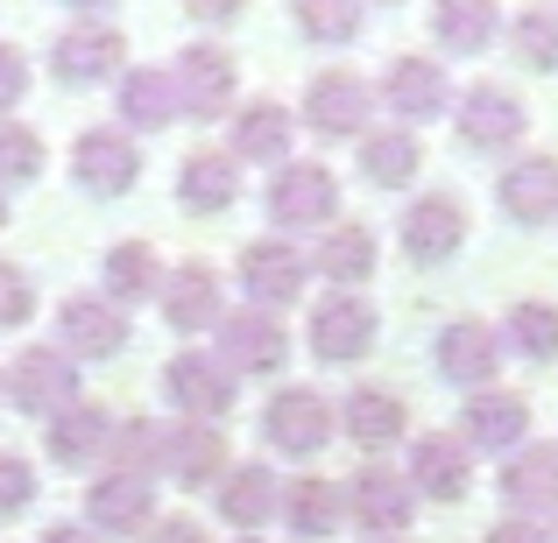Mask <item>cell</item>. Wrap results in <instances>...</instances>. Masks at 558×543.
I'll use <instances>...</instances> for the list:
<instances>
[{
	"mask_svg": "<svg viewBox=\"0 0 558 543\" xmlns=\"http://www.w3.org/2000/svg\"><path fill=\"white\" fill-rule=\"evenodd\" d=\"M43 177V135L22 121H0V190H22Z\"/></svg>",
	"mask_w": 558,
	"mask_h": 543,
	"instance_id": "39",
	"label": "cell"
},
{
	"mask_svg": "<svg viewBox=\"0 0 558 543\" xmlns=\"http://www.w3.org/2000/svg\"><path fill=\"white\" fill-rule=\"evenodd\" d=\"M502 502L517 508V516H551L558 508V445L551 437H531L523 452H509L502 466Z\"/></svg>",
	"mask_w": 558,
	"mask_h": 543,
	"instance_id": "25",
	"label": "cell"
},
{
	"mask_svg": "<svg viewBox=\"0 0 558 543\" xmlns=\"http://www.w3.org/2000/svg\"><path fill=\"white\" fill-rule=\"evenodd\" d=\"M43 543H107V536L85 530V522H50V530H43Z\"/></svg>",
	"mask_w": 558,
	"mask_h": 543,
	"instance_id": "46",
	"label": "cell"
},
{
	"mask_svg": "<svg viewBox=\"0 0 558 543\" xmlns=\"http://www.w3.org/2000/svg\"><path fill=\"white\" fill-rule=\"evenodd\" d=\"M36 502V466L22 452H0V516H22Z\"/></svg>",
	"mask_w": 558,
	"mask_h": 543,
	"instance_id": "41",
	"label": "cell"
},
{
	"mask_svg": "<svg viewBox=\"0 0 558 543\" xmlns=\"http://www.w3.org/2000/svg\"><path fill=\"white\" fill-rule=\"evenodd\" d=\"M403 480H410L417 502H466V488H474V452L446 431H424V437H410Z\"/></svg>",
	"mask_w": 558,
	"mask_h": 543,
	"instance_id": "17",
	"label": "cell"
},
{
	"mask_svg": "<svg viewBox=\"0 0 558 543\" xmlns=\"http://www.w3.org/2000/svg\"><path fill=\"white\" fill-rule=\"evenodd\" d=\"M113 423H121L113 409H99V403H85V395H78L71 409H57V417H50V459L57 466H99L113 452Z\"/></svg>",
	"mask_w": 558,
	"mask_h": 543,
	"instance_id": "27",
	"label": "cell"
},
{
	"mask_svg": "<svg viewBox=\"0 0 558 543\" xmlns=\"http://www.w3.org/2000/svg\"><path fill=\"white\" fill-rule=\"evenodd\" d=\"M163 403L178 409L184 423H219V417H233V374L213 354L184 346V354H170V367H163Z\"/></svg>",
	"mask_w": 558,
	"mask_h": 543,
	"instance_id": "9",
	"label": "cell"
},
{
	"mask_svg": "<svg viewBox=\"0 0 558 543\" xmlns=\"http://www.w3.org/2000/svg\"><path fill=\"white\" fill-rule=\"evenodd\" d=\"M432 42L438 50H452V57H481L495 36H502V0H432Z\"/></svg>",
	"mask_w": 558,
	"mask_h": 543,
	"instance_id": "28",
	"label": "cell"
},
{
	"mask_svg": "<svg viewBox=\"0 0 558 543\" xmlns=\"http://www.w3.org/2000/svg\"><path fill=\"white\" fill-rule=\"evenodd\" d=\"M241 543H255V536H241Z\"/></svg>",
	"mask_w": 558,
	"mask_h": 543,
	"instance_id": "52",
	"label": "cell"
},
{
	"mask_svg": "<svg viewBox=\"0 0 558 543\" xmlns=\"http://www.w3.org/2000/svg\"><path fill=\"white\" fill-rule=\"evenodd\" d=\"M0 381H8V403L22 409V417H36V423H50L57 409L78 403V360L57 354V346H22Z\"/></svg>",
	"mask_w": 558,
	"mask_h": 543,
	"instance_id": "1",
	"label": "cell"
},
{
	"mask_svg": "<svg viewBox=\"0 0 558 543\" xmlns=\"http://www.w3.org/2000/svg\"><path fill=\"white\" fill-rule=\"evenodd\" d=\"M213 360L227 367L233 381H241V374H283V367H290V332L276 325L269 311H227V318H219Z\"/></svg>",
	"mask_w": 558,
	"mask_h": 543,
	"instance_id": "13",
	"label": "cell"
},
{
	"mask_svg": "<svg viewBox=\"0 0 558 543\" xmlns=\"http://www.w3.org/2000/svg\"><path fill=\"white\" fill-rule=\"evenodd\" d=\"M290 149H298V113L283 107V99H247L241 113H233V163H262V170H283Z\"/></svg>",
	"mask_w": 558,
	"mask_h": 543,
	"instance_id": "22",
	"label": "cell"
},
{
	"mask_svg": "<svg viewBox=\"0 0 558 543\" xmlns=\"http://www.w3.org/2000/svg\"><path fill=\"white\" fill-rule=\"evenodd\" d=\"M502 340L517 346L523 360L551 367V360H558V304H545V297H523V304H509V325H502Z\"/></svg>",
	"mask_w": 558,
	"mask_h": 543,
	"instance_id": "36",
	"label": "cell"
},
{
	"mask_svg": "<svg viewBox=\"0 0 558 543\" xmlns=\"http://www.w3.org/2000/svg\"><path fill=\"white\" fill-rule=\"evenodd\" d=\"M417 170H424V141L410 135V127H368L361 135V177H368L375 190H403V184H417Z\"/></svg>",
	"mask_w": 558,
	"mask_h": 543,
	"instance_id": "32",
	"label": "cell"
},
{
	"mask_svg": "<svg viewBox=\"0 0 558 543\" xmlns=\"http://www.w3.org/2000/svg\"><path fill=\"white\" fill-rule=\"evenodd\" d=\"M375 332H381L375 304L354 297V289H332L326 304H312V325H304V340H312V354L326 360V367H354V360H368Z\"/></svg>",
	"mask_w": 558,
	"mask_h": 543,
	"instance_id": "7",
	"label": "cell"
},
{
	"mask_svg": "<svg viewBox=\"0 0 558 543\" xmlns=\"http://www.w3.org/2000/svg\"><path fill=\"white\" fill-rule=\"evenodd\" d=\"M452 121H460V141H466V149H517V141L531 135L523 99L502 92V85H474V92H460Z\"/></svg>",
	"mask_w": 558,
	"mask_h": 543,
	"instance_id": "21",
	"label": "cell"
},
{
	"mask_svg": "<svg viewBox=\"0 0 558 543\" xmlns=\"http://www.w3.org/2000/svg\"><path fill=\"white\" fill-rule=\"evenodd\" d=\"M495 205H502L517 226H551L558 219V156H517L495 184Z\"/></svg>",
	"mask_w": 558,
	"mask_h": 543,
	"instance_id": "24",
	"label": "cell"
},
{
	"mask_svg": "<svg viewBox=\"0 0 558 543\" xmlns=\"http://www.w3.org/2000/svg\"><path fill=\"white\" fill-rule=\"evenodd\" d=\"M396 240H403V255L417 261V269H438V261H452L466 247V205L452 198V190H432V198H417L403 212Z\"/></svg>",
	"mask_w": 558,
	"mask_h": 543,
	"instance_id": "16",
	"label": "cell"
},
{
	"mask_svg": "<svg viewBox=\"0 0 558 543\" xmlns=\"http://www.w3.org/2000/svg\"><path fill=\"white\" fill-rule=\"evenodd\" d=\"M460 445L466 452H523L531 445V403L509 388H481L460 409Z\"/></svg>",
	"mask_w": 558,
	"mask_h": 543,
	"instance_id": "20",
	"label": "cell"
},
{
	"mask_svg": "<svg viewBox=\"0 0 558 543\" xmlns=\"http://www.w3.org/2000/svg\"><path fill=\"white\" fill-rule=\"evenodd\" d=\"M551 543H558V522H551Z\"/></svg>",
	"mask_w": 558,
	"mask_h": 543,
	"instance_id": "49",
	"label": "cell"
},
{
	"mask_svg": "<svg viewBox=\"0 0 558 543\" xmlns=\"http://www.w3.org/2000/svg\"><path fill=\"white\" fill-rule=\"evenodd\" d=\"M233 283H241V297H247V311H283V304H298L304 297V283H312V255L304 247H290V240H269L262 233L255 247H241V269H233Z\"/></svg>",
	"mask_w": 558,
	"mask_h": 543,
	"instance_id": "2",
	"label": "cell"
},
{
	"mask_svg": "<svg viewBox=\"0 0 558 543\" xmlns=\"http://www.w3.org/2000/svg\"><path fill=\"white\" fill-rule=\"evenodd\" d=\"M332 431H340V409L318 388H304V381H290V388H276L269 403H262V437H269V452L312 459V452H326Z\"/></svg>",
	"mask_w": 558,
	"mask_h": 543,
	"instance_id": "3",
	"label": "cell"
},
{
	"mask_svg": "<svg viewBox=\"0 0 558 543\" xmlns=\"http://www.w3.org/2000/svg\"><path fill=\"white\" fill-rule=\"evenodd\" d=\"M233 198H241V163H233V156L191 149L178 163V205L184 212H227Z\"/></svg>",
	"mask_w": 558,
	"mask_h": 543,
	"instance_id": "31",
	"label": "cell"
},
{
	"mask_svg": "<svg viewBox=\"0 0 558 543\" xmlns=\"http://www.w3.org/2000/svg\"><path fill=\"white\" fill-rule=\"evenodd\" d=\"M213 508L233 530H269V516L283 508V488H276L269 466H227V480L213 488Z\"/></svg>",
	"mask_w": 558,
	"mask_h": 543,
	"instance_id": "30",
	"label": "cell"
},
{
	"mask_svg": "<svg viewBox=\"0 0 558 543\" xmlns=\"http://www.w3.org/2000/svg\"><path fill=\"white\" fill-rule=\"evenodd\" d=\"M290 14L312 42H354L368 22V0H290Z\"/></svg>",
	"mask_w": 558,
	"mask_h": 543,
	"instance_id": "38",
	"label": "cell"
},
{
	"mask_svg": "<svg viewBox=\"0 0 558 543\" xmlns=\"http://www.w3.org/2000/svg\"><path fill=\"white\" fill-rule=\"evenodd\" d=\"M381 107L396 113V127L438 121V113L452 107L446 64H438V57H389V71H381Z\"/></svg>",
	"mask_w": 558,
	"mask_h": 543,
	"instance_id": "18",
	"label": "cell"
},
{
	"mask_svg": "<svg viewBox=\"0 0 558 543\" xmlns=\"http://www.w3.org/2000/svg\"><path fill=\"white\" fill-rule=\"evenodd\" d=\"M481 543H551V530H537L531 516H502V522H495V530L481 536Z\"/></svg>",
	"mask_w": 558,
	"mask_h": 543,
	"instance_id": "44",
	"label": "cell"
},
{
	"mask_svg": "<svg viewBox=\"0 0 558 543\" xmlns=\"http://www.w3.org/2000/svg\"><path fill=\"white\" fill-rule=\"evenodd\" d=\"M71 14H107V8H121V0H64Z\"/></svg>",
	"mask_w": 558,
	"mask_h": 543,
	"instance_id": "47",
	"label": "cell"
},
{
	"mask_svg": "<svg viewBox=\"0 0 558 543\" xmlns=\"http://www.w3.org/2000/svg\"><path fill=\"white\" fill-rule=\"evenodd\" d=\"M262 212H269V226L283 233H304V226H332V212H340V177H332L326 163H283L262 190Z\"/></svg>",
	"mask_w": 558,
	"mask_h": 543,
	"instance_id": "5",
	"label": "cell"
},
{
	"mask_svg": "<svg viewBox=\"0 0 558 543\" xmlns=\"http://www.w3.org/2000/svg\"><path fill=\"white\" fill-rule=\"evenodd\" d=\"M340 516H347V494L332 488L326 473H304V480H290V488H283V522L298 536H312V543L332 536V530H340Z\"/></svg>",
	"mask_w": 558,
	"mask_h": 543,
	"instance_id": "34",
	"label": "cell"
},
{
	"mask_svg": "<svg viewBox=\"0 0 558 543\" xmlns=\"http://www.w3.org/2000/svg\"><path fill=\"white\" fill-rule=\"evenodd\" d=\"M381 8H396V0H381Z\"/></svg>",
	"mask_w": 558,
	"mask_h": 543,
	"instance_id": "51",
	"label": "cell"
},
{
	"mask_svg": "<svg viewBox=\"0 0 558 543\" xmlns=\"http://www.w3.org/2000/svg\"><path fill=\"white\" fill-rule=\"evenodd\" d=\"M142 177V149L135 135H121V127H85L78 141H71V184L93 190V198H128Z\"/></svg>",
	"mask_w": 558,
	"mask_h": 543,
	"instance_id": "11",
	"label": "cell"
},
{
	"mask_svg": "<svg viewBox=\"0 0 558 543\" xmlns=\"http://www.w3.org/2000/svg\"><path fill=\"white\" fill-rule=\"evenodd\" d=\"M149 522H156V480L149 473H121V466H107V473L85 488V530L142 536Z\"/></svg>",
	"mask_w": 558,
	"mask_h": 543,
	"instance_id": "15",
	"label": "cell"
},
{
	"mask_svg": "<svg viewBox=\"0 0 558 543\" xmlns=\"http://www.w3.org/2000/svg\"><path fill=\"white\" fill-rule=\"evenodd\" d=\"M432 367H438V381H452V388H466V395L495 388L502 332H495L488 318H452V325L438 332V346H432Z\"/></svg>",
	"mask_w": 558,
	"mask_h": 543,
	"instance_id": "12",
	"label": "cell"
},
{
	"mask_svg": "<svg viewBox=\"0 0 558 543\" xmlns=\"http://www.w3.org/2000/svg\"><path fill=\"white\" fill-rule=\"evenodd\" d=\"M227 431L219 423H170L163 431V452H156V473L170 480V488H184V494H205V488H219L227 480Z\"/></svg>",
	"mask_w": 558,
	"mask_h": 543,
	"instance_id": "8",
	"label": "cell"
},
{
	"mask_svg": "<svg viewBox=\"0 0 558 543\" xmlns=\"http://www.w3.org/2000/svg\"><path fill=\"white\" fill-rule=\"evenodd\" d=\"M0 395H8V381H0Z\"/></svg>",
	"mask_w": 558,
	"mask_h": 543,
	"instance_id": "50",
	"label": "cell"
},
{
	"mask_svg": "<svg viewBox=\"0 0 558 543\" xmlns=\"http://www.w3.org/2000/svg\"><path fill=\"white\" fill-rule=\"evenodd\" d=\"M142 543H205V530L191 516H156L149 530H142Z\"/></svg>",
	"mask_w": 558,
	"mask_h": 543,
	"instance_id": "43",
	"label": "cell"
},
{
	"mask_svg": "<svg viewBox=\"0 0 558 543\" xmlns=\"http://www.w3.org/2000/svg\"><path fill=\"white\" fill-rule=\"evenodd\" d=\"M368 113H375V85L361 78V71H318V78L304 85L298 121L312 127L318 141H361L368 135Z\"/></svg>",
	"mask_w": 558,
	"mask_h": 543,
	"instance_id": "4",
	"label": "cell"
},
{
	"mask_svg": "<svg viewBox=\"0 0 558 543\" xmlns=\"http://www.w3.org/2000/svg\"><path fill=\"white\" fill-rule=\"evenodd\" d=\"M347 516H354V530H368L375 543H403L410 516H417V494H410L403 473H389V466H361L354 480H347Z\"/></svg>",
	"mask_w": 558,
	"mask_h": 543,
	"instance_id": "10",
	"label": "cell"
},
{
	"mask_svg": "<svg viewBox=\"0 0 558 543\" xmlns=\"http://www.w3.org/2000/svg\"><path fill=\"white\" fill-rule=\"evenodd\" d=\"M170 78H178V113H191V121H219V113H233V99H241V64H233V50H219V42L178 50Z\"/></svg>",
	"mask_w": 558,
	"mask_h": 543,
	"instance_id": "6",
	"label": "cell"
},
{
	"mask_svg": "<svg viewBox=\"0 0 558 543\" xmlns=\"http://www.w3.org/2000/svg\"><path fill=\"white\" fill-rule=\"evenodd\" d=\"M156 289H163V269H156V247H142V240H121V247H107V261H99V297L107 304H149Z\"/></svg>",
	"mask_w": 558,
	"mask_h": 543,
	"instance_id": "33",
	"label": "cell"
},
{
	"mask_svg": "<svg viewBox=\"0 0 558 543\" xmlns=\"http://www.w3.org/2000/svg\"><path fill=\"white\" fill-rule=\"evenodd\" d=\"M121 127H135V135H163L170 121H178V78H170V64H142V71H121Z\"/></svg>",
	"mask_w": 558,
	"mask_h": 543,
	"instance_id": "29",
	"label": "cell"
},
{
	"mask_svg": "<svg viewBox=\"0 0 558 543\" xmlns=\"http://www.w3.org/2000/svg\"><path fill=\"white\" fill-rule=\"evenodd\" d=\"M50 71L64 85H99V78H121L128 71V36L107 22H78L50 42Z\"/></svg>",
	"mask_w": 558,
	"mask_h": 543,
	"instance_id": "19",
	"label": "cell"
},
{
	"mask_svg": "<svg viewBox=\"0 0 558 543\" xmlns=\"http://www.w3.org/2000/svg\"><path fill=\"white\" fill-rule=\"evenodd\" d=\"M340 431L354 437L361 452H389V445L410 437V403L396 388H354L340 403Z\"/></svg>",
	"mask_w": 558,
	"mask_h": 543,
	"instance_id": "26",
	"label": "cell"
},
{
	"mask_svg": "<svg viewBox=\"0 0 558 543\" xmlns=\"http://www.w3.org/2000/svg\"><path fill=\"white\" fill-rule=\"evenodd\" d=\"M241 8H247V0H184V14H191V22H233Z\"/></svg>",
	"mask_w": 558,
	"mask_h": 543,
	"instance_id": "45",
	"label": "cell"
},
{
	"mask_svg": "<svg viewBox=\"0 0 558 543\" xmlns=\"http://www.w3.org/2000/svg\"><path fill=\"white\" fill-rule=\"evenodd\" d=\"M509 50L531 71H558V8L551 0H531V8L509 22Z\"/></svg>",
	"mask_w": 558,
	"mask_h": 543,
	"instance_id": "37",
	"label": "cell"
},
{
	"mask_svg": "<svg viewBox=\"0 0 558 543\" xmlns=\"http://www.w3.org/2000/svg\"><path fill=\"white\" fill-rule=\"evenodd\" d=\"M28 311H36V283H28V269L0 261V332L28 325Z\"/></svg>",
	"mask_w": 558,
	"mask_h": 543,
	"instance_id": "40",
	"label": "cell"
},
{
	"mask_svg": "<svg viewBox=\"0 0 558 543\" xmlns=\"http://www.w3.org/2000/svg\"><path fill=\"white\" fill-rule=\"evenodd\" d=\"M0 233H8V190H0Z\"/></svg>",
	"mask_w": 558,
	"mask_h": 543,
	"instance_id": "48",
	"label": "cell"
},
{
	"mask_svg": "<svg viewBox=\"0 0 558 543\" xmlns=\"http://www.w3.org/2000/svg\"><path fill=\"white\" fill-rule=\"evenodd\" d=\"M156 304H163V318L178 332H219V318H227V283H219L205 261H184V269L163 275Z\"/></svg>",
	"mask_w": 558,
	"mask_h": 543,
	"instance_id": "23",
	"label": "cell"
},
{
	"mask_svg": "<svg viewBox=\"0 0 558 543\" xmlns=\"http://www.w3.org/2000/svg\"><path fill=\"white\" fill-rule=\"evenodd\" d=\"M57 354L71 360H113L128 354V311L107 297H93V289H78V297L57 304Z\"/></svg>",
	"mask_w": 558,
	"mask_h": 543,
	"instance_id": "14",
	"label": "cell"
},
{
	"mask_svg": "<svg viewBox=\"0 0 558 543\" xmlns=\"http://www.w3.org/2000/svg\"><path fill=\"white\" fill-rule=\"evenodd\" d=\"M375 233L368 226H326V240H318V255H312V269H326V283H340V289H361L375 275Z\"/></svg>",
	"mask_w": 558,
	"mask_h": 543,
	"instance_id": "35",
	"label": "cell"
},
{
	"mask_svg": "<svg viewBox=\"0 0 558 543\" xmlns=\"http://www.w3.org/2000/svg\"><path fill=\"white\" fill-rule=\"evenodd\" d=\"M28 99V57L14 42H0V113H14Z\"/></svg>",
	"mask_w": 558,
	"mask_h": 543,
	"instance_id": "42",
	"label": "cell"
}]
</instances>
